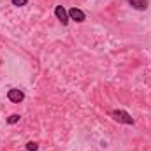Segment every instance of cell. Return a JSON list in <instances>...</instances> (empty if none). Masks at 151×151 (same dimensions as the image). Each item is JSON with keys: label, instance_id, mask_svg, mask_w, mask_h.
Here are the masks:
<instances>
[{"label": "cell", "instance_id": "7a4b0ae2", "mask_svg": "<svg viewBox=\"0 0 151 151\" xmlns=\"http://www.w3.org/2000/svg\"><path fill=\"white\" fill-rule=\"evenodd\" d=\"M7 99H9L12 104H19V102H23L25 93H23L21 90H18V88H11V90L7 91Z\"/></svg>", "mask_w": 151, "mask_h": 151}, {"label": "cell", "instance_id": "3957f363", "mask_svg": "<svg viewBox=\"0 0 151 151\" xmlns=\"http://www.w3.org/2000/svg\"><path fill=\"white\" fill-rule=\"evenodd\" d=\"M67 12H69V19H72L76 23H83V21L86 19V14H84L81 9H77V7H70Z\"/></svg>", "mask_w": 151, "mask_h": 151}, {"label": "cell", "instance_id": "ba28073f", "mask_svg": "<svg viewBox=\"0 0 151 151\" xmlns=\"http://www.w3.org/2000/svg\"><path fill=\"white\" fill-rule=\"evenodd\" d=\"M11 2H12V5H16V7H23V5L28 4V0H11Z\"/></svg>", "mask_w": 151, "mask_h": 151}, {"label": "cell", "instance_id": "6da1fadb", "mask_svg": "<svg viewBox=\"0 0 151 151\" xmlns=\"http://www.w3.org/2000/svg\"><path fill=\"white\" fill-rule=\"evenodd\" d=\"M109 116L113 118L114 121H118V123H123V125H134V118L127 113V111H121V109H118V111H111Z\"/></svg>", "mask_w": 151, "mask_h": 151}, {"label": "cell", "instance_id": "5b68a950", "mask_svg": "<svg viewBox=\"0 0 151 151\" xmlns=\"http://www.w3.org/2000/svg\"><path fill=\"white\" fill-rule=\"evenodd\" d=\"M135 11H146L148 9V0H127Z\"/></svg>", "mask_w": 151, "mask_h": 151}, {"label": "cell", "instance_id": "52a82bcc", "mask_svg": "<svg viewBox=\"0 0 151 151\" xmlns=\"http://www.w3.org/2000/svg\"><path fill=\"white\" fill-rule=\"evenodd\" d=\"M27 150H28V151H37L39 150V144H37V142H34V141H30V142H27Z\"/></svg>", "mask_w": 151, "mask_h": 151}, {"label": "cell", "instance_id": "277c9868", "mask_svg": "<svg viewBox=\"0 0 151 151\" xmlns=\"http://www.w3.org/2000/svg\"><path fill=\"white\" fill-rule=\"evenodd\" d=\"M55 16L58 18V21H60L62 25H67V23H69V12L65 11L63 5H56V7H55Z\"/></svg>", "mask_w": 151, "mask_h": 151}, {"label": "cell", "instance_id": "8992f818", "mask_svg": "<svg viewBox=\"0 0 151 151\" xmlns=\"http://www.w3.org/2000/svg\"><path fill=\"white\" fill-rule=\"evenodd\" d=\"M19 118H21L19 114H11V116L7 118V123H9V125H14V123H18V121H19Z\"/></svg>", "mask_w": 151, "mask_h": 151}]
</instances>
